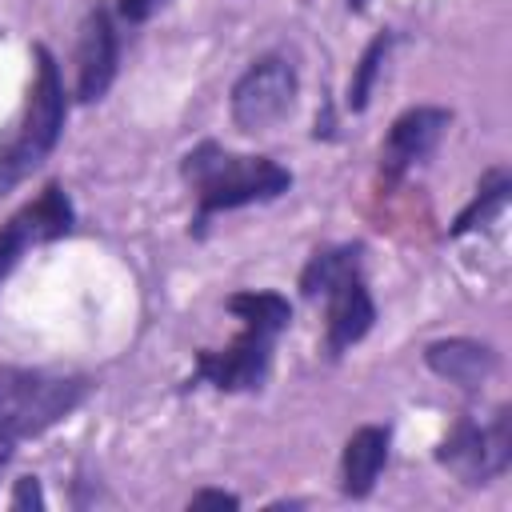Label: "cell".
<instances>
[{
	"label": "cell",
	"instance_id": "obj_1",
	"mask_svg": "<svg viewBox=\"0 0 512 512\" xmlns=\"http://www.w3.org/2000/svg\"><path fill=\"white\" fill-rule=\"evenodd\" d=\"M224 308L240 320V332L224 348H196L192 372L184 376L180 392L212 388L224 396L260 392L272 376L276 340L292 328V300L276 288H236Z\"/></svg>",
	"mask_w": 512,
	"mask_h": 512
},
{
	"label": "cell",
	"instance_id": "obj_2",
	"mask_svg": "<svg viewBox=\"0 0 512 512\" xmlns=\"http://www.w3.org/2000/svg\"><path fill=\"white\" fill-rule=\"evenodd\" d=\"M180 180L196 200L192 236H204L212 216L280 200L296 184L292 168H284L280 160L260 152H232L220 140H200L196 148H188L180 156Z\"/></svg>",
	"mask_w": 512,
	"mask_h": 512
},
{
	"label": "cell",
	"instance_id": "obj_3",
	"mask_svg": "<svg viewBox=\"0 0 512 512\" xmlns=\"http://www.w3.org/2000/svg\"><path fill=\"white\" fill-rule=\"evenodd\" d=\"M32 60H36V72L28 84L24 116L16 132L0 140V196L12 192L24 176H32L56 152L64 136V120H68V92H64V76H60L52 48L32 44Z\"/></svg>",
	"mask_w": 512,
	"mask_h": 512
},
{
	"label": "cell",
	"instance_id": "obj_4",
	"mask_svg": "<svg viewBox=\"0 0 512 512\" xmlns=\"http://www.w3.org/2000/svg\"><path fill=\"white\" fill-rule=\"evenodd\" d=\"M92 388L96 384L88 376L0 364V440L16 448L20 440L44 436L64 424L92 396Z\"/></svg>",
	"mask_w": 512,
	"mask_h": 512
},
{
	"label": "cell",
	"instance_id": "obj_5",
	"mask_svg": "<svg viewBox=\"0 0 512 512\" xmlns=\"http://www.w3.org/2000/svg\"><path fill=\"white\" fill-rule=\"evenodd\" d=\"M436 464L464 488H484L500 480L512 464V408L496 404L488 420L460 412L436 444Z\"/></svg>",
	"mask_w": 512,
	"mask_h": 512
},
{
	"label": "cell",
	"instance_id": "obj_6",
	"mask_svg": "<svg viewBox=\"0 0 512 512\" xmlns=\"http://www.w3.org/2000/svg\"><path fill=\"white\" fill-rule=\"evenodd\" d=\"M296 100H300V72L292 56L264 52L236 76L228 92V116L240 132L256 136V132L284 124L296 112Z\"/></svg>",
	"mask_w": 512,
	"mask_h": 512
},
{
	"label": "cell",
	"instance_id": "obj_7",
	"mask_svg": "<svg viewBox=\"0 0 512 512\" xmlns=\"http://www.w3.org/2000/svg\"><path fill=\"white\" fill-rule=\"evenodd\" d=\"M76 228V204L60 180H48L36 200H28L20 212H12L0 224V284L12 276V268L24 260L28 248L56 244Z\"/></svg>",
	"mask_w": 512,
	"mask_h": 512
},
{
	"label": "cell",
	"instance_id": "obj_8",
	"mask_svg": "<svg viewBox=\"0 0 512 512\" xmlns=\"http://www.w3.org/2000/svg\"><path fill=\"white\" fill-rule=\"evenodd\" d=\"M120 72V32L104 0H92L76 28V104H96L108 96Z\"/></svg>",
	"mask_w": 512,
	"mask_h": 512
},
{
	"label": "cell",
	"instance_id": "obj_9",
	"mask_svg": "<svg viewBox=\"0 0 512 512\" xmlns=\"http://www.w3.org/2000/svg\"><path fill=\"white\" fill-rule=\"evenodd\" d=\"M452 124V112L440 104H412L404 108L392 124L388 136L380 144V180L384 184H400L412 168H420L444 140Z\"/></svg>",
	"mask_w": 512,
	"mask_h": 512
},
{
	"label": "cell",
	"instance_id": "obj_10",
	"mask_svg": "<svg viewBox=\"0 0 512 512\" xmlns=\"http://www.w3.org/2000/svg\"><path fill=\"white\" fill-rule=\"evenodd\" d=\"M324 356L340 360L344 352H352L376 324V300L368 292L364 280V264L340 272L324 292Z\"/></svg>",
	"mask_w": 512,
	"mask_h": 512
},
{
	"label": "cell",
	"instance_id": "obj_11",
	"mask_svg": "<svg viewBox=\"0 0 512 512\" xmlns=\"http://www.w3.org/2000/svg\"><path fill=\"white\" fill-rule=\"evenodd\" d=\"M424 364H428V372L456 384L460 392H480L496 376L500 352L472 336H444V340L424 344Z\"/></svg>",
	"mask_w": 512,
	"mask_h": 512
},
{
	"label": "cell",
	"instance_id": "obj_12",
	"mask_svg": "<svg viewBox=\"0 0 512 512\" xmlns=\"http://www.w3.org/2000/svg\"><path fill=\"white\" fill-rule=\"evenodd\" d=\"M388 456H392V428L360 424L340 448V492L348 500H368L388 468Z\"/></svg>",
	"mask_w": 512,
	"mask_h": 512
},
{
	"label": "cell",
	"instance_id": "obj_13",
	"mask_svg": "<svg viewBox=\"0 0 512 512\" xmlns=\"http://www.w3.org/2000/svg\"><path fill=\"white\" fill-rule=\"evenodd\" d=\"M508 196H512V176H508V168H500V164H496V168H488V172L480 176V184H476L472 200L456 212V220H452L448 236H452V240H460V236H468V232H476V228H488L492 220H500V216H504Z\"/></svg>",
	"mask_w": 512,
	"mask_h": 512
},
{
	"label": "cell",
	"instance_id": "obj_14",
	"mask_svg": "<svg viewBox=\"0 0 512 512\" xmlns=\"http://www.w3.org/2000/svg\"><path fill=\"white\" fill-rule=\"evenodd\" d=\"M396 40H400L396 28H380V32L364 44L360 60L352 64L348 88H344V108H348V112L360 116V112L372 104V92H376V84H380V76H384V68H388V56H392Z\"/></svg>",
	"mask_w": 512,
	"mask_h": 512
},
{
	"label": "cell",
	"instance_id": "obj_15",
	"mask_svg": "<svg viewBox=\"0 0 512 512\" xmlns=\"http://www.w3.org/2000/svg\"><path fill=\"white\" fill-rule=\"evenodd\" d=\"M48 500H44V488H40V480L36 476H20L16 484H12V496H8V508H16V512H32V508H44Z\"/></svg>",
	"mask_w": 512,
	"mask_h": 512
},
{
	"label": "cell",
	"instance_id": "obj_16",
	"mask_svg": "<svg viewBox=\"0 0 512 512\" xmlns=\"http://www.w3.org/2000/svg\"><path fill=\"white\" fill-rule=\"evenodd\" d=\"M172 0H116V16L124 20V24H144V20H152L160 8H168Z\"/></svg>",
	"mask_w": 512,
	"mask_h": 512
},
{
	"label": "cell",
	"instance_id": "obj_17",
	"mask_svg": "<svg viewBox=\"0 0 512 512\" xmlns=\"http://www.w3.org/2000/svg\"><path fill=\"white\" fill-rule=\"evenodd\" d=\"M188 508H228V512H236L240 508V496L236 492H224V488H200V492H192L188 496Z\"/></svg>",
	"mask_w": 512,
	"mask_h": 512
},
{
	"label": "cell",
	"instance_id": "obj_18",
	"mask_svg": "<svg viewBox=\"0 0 512 512\" xmlns=\"http://www.w3.org/2000/svg\"><path fill=\"white\" fill-rule=\"evenodd\" d=\"M348 8H352V12H364V0H348Z\"/></svg>",
	"mask_w": 512,
	"mask_h": 512
}]
</instances>
